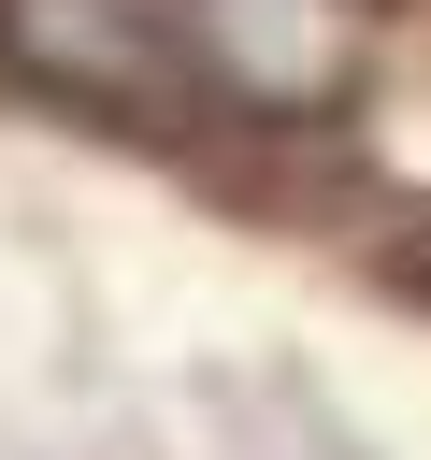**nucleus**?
Masks as SVG:
<instances>
[{"mask_svg":"<svg viewBox=\"0 0 431 460\" xmlns=\"http://www.w3.org/2000/svg\"><path fill=\"white\" fill-rule=\"evenodd\" d=\"M187 72L216 101H259V115H302L345 86V14L330 0H187Z\"/></svg>","mask_w":431,"mask_h":460,"instance_id":"nucleus-1","label":"nucleus"}]
</instances>
